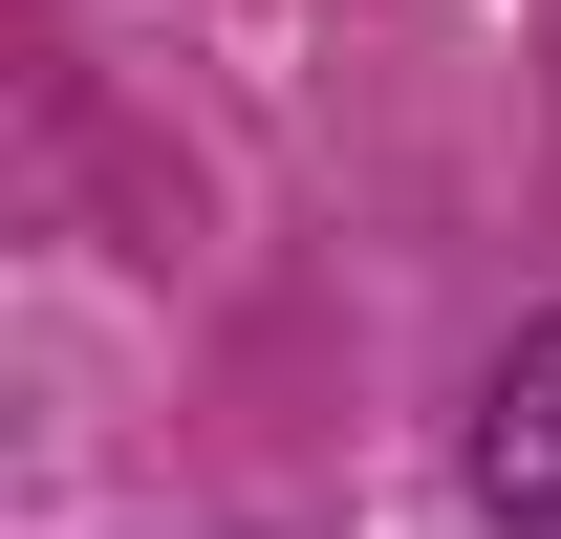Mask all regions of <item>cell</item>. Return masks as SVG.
<instances>
[{
    "label": "cell",
    "instance_id": "obj_1",
    "mask_svg": "<svg viewBox=\"0 0 561 539\" xmlns=\"http://www.w3.org/2000/svg\"><path fill=\"white\" fill-rule=\"evenodd\" d=\"M476 496H496V539H561V324L496 345V389H476Z\"/></svg>",
    "mask_w": 561,
    "mask_h": 539
}]
</instances>
